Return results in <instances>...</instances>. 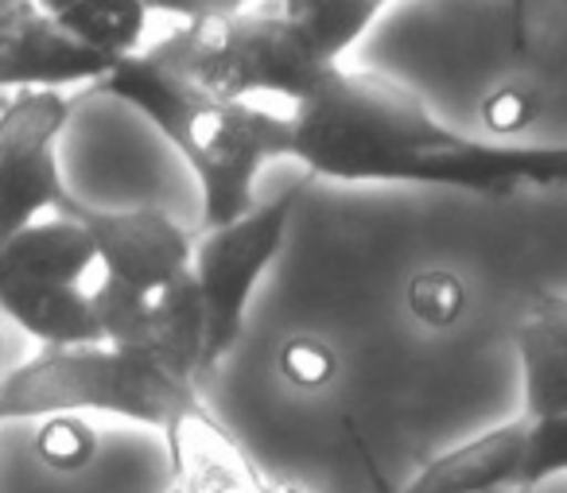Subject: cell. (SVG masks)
<instances>
[{"mask_svg":"<svg viewBox=\"0 0 567 493\" xmlns=\"http://www.w3.org/2000/svg\"><path fill=\"white\" fill-rule=\"evenodd\" d=\"M292 156L342 183H416L513 195L536 183V144L474 141L432 117L424 97L381 71L334 63L292 105Z\"/></svg>","mask_w":567,"mask_h":493,"instance_id":"1","label":"cell"},{"mask_svg":"<svg viewBox=\"0 0 567 493\" xmlns=\"http://www.w3.org/2000/svg\"><path fill=\"white\" fill-rule=\"evenodd\" d=\"M97 90L141 110L179 148L203 187V229L249 214L260 167L292 156V121L257 102H229L190 86L156 51L121 59Z\"/></svg>","mask_w":567,"mask_h":493,"instance_id":"2","label":"cell"},{"mask_svg":"<svg viewBox=\"0 0 567 493\" xmlns=\"http://www.w3.org/2000/svg\"><path fill=\"white\" fill-rule=\"evenodd\" d=\"M198 400V384L179 381L156 361L113 346H63L43 350L0 377V423L35 415L110 412L164 431Z\"/></svg>","mask_w":567,"mask_h":493,"instance_id":"3","label":"cell"},{"mask_svg":"<svg viewBox=\"0 0 567 493\" xmlns=\"http://www.w3.org/2000/svg\"><path fill=\"white\" fill-rule=\"evenodd\" d=\"M152 51L190 86L229 102H257L260 94H272L296 105L331 66L276 9H229L187 20Z\"/></svg>","mask_w":567,"mask_h":493,"instance_id":"4","label":"cell"},{"mask_svg":"<svg viewBox=\"0 0 567 493\" xmlns=\"http://www.w3.org/2000/svg\"><path fill=\"white\" fill-rule=\"evenodd\" d=\"M303 198V187L276 195L272 203L252 206L237 222L214 229H198L190 276L206 311V373L234 350L241 338L245 311L257 291V280L276 260L284 234L292 226V214Z\"/></svg>","mask_w":567,"mask_h":493,"instance_id":"5","label":"cell"},{"mask_svg":"<svg viewBox=\"0 0 567 493\" xmlns=\"http://www.w3.org/2000/svg\"><path fill=\"white\" fill-rule=\"evenodd\" d=\"M71 121L59 90H17L0 110V242L40 214H59L71 198L55 160V141Z\"/></svg>","mask_w":567,"mask_h":493,"instance_id":"6","label":"cell"},{"mask_svg":"<svg viewBox=\"0 0 567 493\" xmlns=\"http://www.w3.org/2000/svg\"><path fill=\"white\" fill-rule=\"evenodd\" d=\"M59 214L74 218L90 234L97 265L105 268V280L121 284L136 299L164 296L179 276L190 273L195 234L183 229L159 206L102 210V206H86L71 195Z\"/></svg>","mask_w":567,"mask_h":493,"instance_id":"7","label":"cell"},{"mask_svg":"<svg viewBox=\"0 0 567 493\" xmlns=\"http://www.w3.org/2000/svg\"><path fill=\"white\" fill-rule=\"evenodd\" d=\"M113 66V59L82 48L35 0L0 12V90L97 86Z\"/></svg>","mask_w":567,"mask_h":493,"instance_id":"8","label":"cell"},{"mask_svg":"<svg viewBox=\"0 0 567 493\" xmlns=\"http://www.w3.org/2000/svg\"><path fill=\"white\" fill-rule=\"evenodd\" d=\"M172 451L175 485L187 493H268L245 451L226 435L203 400L183 408L164 428Z\"/></svg>","mask_w":567,"mask_h":493,"instance_id":"9","label":"cell"},{"mask_svg":"<svg viewBox=\"0 0 567 493\" xmlns=\"http://www.w3.org/2000/svg\"><path fill=\"white\" fill-rule=\"evenodd\" d=\"M528 454V420L489 428L486 435L432 459L401 493H520Z\"/></svg>","mask_w":567,"mask_h":493,"instance_id":"10","label":"cell"},{"mask_svg":"<svg viewBox=\"0 0 567 493\" xmlns=\"http://www.w3.org/2000/svg\"><path fill=\"white\" fill-rule=\"evenodd\" d=\"M525 420L567 415V296H536L517 327Z\"/></svg>","mask_w":567,"mask_h":493,"instance_id":"11","label":"cell"},{"mask_svg":"<svg viewBox=\"0 0 567 493\" xmlns=\"http://www.w3.org/2000/svg\"><path fill=\"white\" fill-rule=\"evenodd\" d=\"M0 311L9 315L20 330L40 338L48 350L63 346H102V327H97L94 304L82 284L59 280H20L0 288Z\"/></svg>","mask_w":567,"mask_h":493,"instance_id":"12","label":"cell"},{"mask_svg":"<svg viewBox=\"0 0 567 493\" xmlns=\"http://www.w3.org/2000/svg\"><path fill=\"white\" fill-rule=\"evenodd\" d=\"M97 265L90 234L74 218L55 214L51 222H32L20 234L0 242V288L20 280H59L82 284Z\"/></svg>","mask_w":567,"mask_h":493,"instance_id":"13","label":"cell"},{"mask_svg":"<svg viewBox=\"0 0 567 493\" xmlns=\"http://www.w3.org/2000/svg\"><path fill=\"white\" fill-rule=\"evenodd\" d=\"M389 4L393 0H276V12L300 28L319 59L334 66L378 24Z\"/></svg>","mask_w":567,"mask_h":493,"instance_id":"14","label":"cell"},{"mask_svg":"<svg viewBox=\"0 0 567 493\" xmlns=\"http://www.w3.org/2000/svg\"><path fill=\"white\" fill-rule=\"evenodd\" d=\"M55 20L82 48L121 63V59L136 55V48H141L148 9L141 0H74L71 9Z\"/></svg>","mask_w":567,"mask_h":493,"instance_id":"15","label":"cell"},{"mask_svg":"<svg viewBox=\"0 0 567 493\" xmlns=\"http://www.w3.org/2000/svg\"><path fill=\"white\" fill-rule=\"evenodd\" d=\"M466 288L455 273H420L409 284V311L416 315L424 327L440 330L463 315Z\"/></svg>","mask_w":567,"mask_h":493,"instance_id":"16","label":"cell"},{"mask_svg":"<svg viewBox=\"0 0 567 493\" xmlns=\"http://www.w3.org/2000/svg\"><path fill=\"white\" fill-rule=\"evenodd\" d=\"M567 474V415L559 420H528V454L520 470V493L536 490L540 482Z\"/></svg>","mask_w":567,"mask_h":493,"instance_id":"17","label":"cell"},{"mask_svg":"<svg viewBox=\"0 0 567 493\" xmlns=\"http://www.w3.org/2000/svg\"><path fill=\"white\" fill-rule=\"evenodd\" d=\"M97 451L94 431L74 415H51V423L40 435V454L55 470H82Z\"/></svg>","mask_w":567,"mask_h":493,"instance_id":"18","label":"cell"},{"mask_svg":"<svg viewBox=\"0 0 567 493\" xmlns=\"http://www.w3.org/2000/svg\"><path fill=\"white\" fill-rule=\"evenodd\" d=\"M280 369L300 389H323V384L334 381L339 361H334L331 346H323L319 338H292L280 350Z\"/></svg>","mask_w":567,"mask_h":493,"instance_id":"19","label":"cell"},{"mask_svg":"<svg viewBox=\"0 0 567 493\" xmlns=\"http://www.w3.org/2000/svg\"><path fill=\"white\" fill-rule=\"evenodd\" d=\"M533 113H536V97L520 86L494 90V94L486 97V105H482V117H486V125L494 129V133H520V129L533 121Z\"/></svg>","mask_w":567,"mask_h":493,"instance_id":"20","label":"cell"},{"mask_svg":"<svg viewBox=\"0 0 567 493\" xmlns=\"http://www.w3.org/2000/svg\"><path fill=\"white\" fill-rule=\"evenodd\" d=\"M148 12H167V17H179L183 24L198 17H210V12H229V9H245L249 0H141Z\"/></svg>","mask_w":567,"mask_h":493,"instance_id":"21","label":"cell"},{"mask_svg":"<svg viewBox=\"0 0 567 493\" xmlns=\"http://www.w3.org/2000/svg\"><path fill=\"white\" fill-rule=\"evenodd\" d=\"M567 183V144H551L548 148V187H564Z\"/></svg>","mask_w":567,"mask_h":493,"instance_id":"22","label":"cell"},{"mask_svg":"<svg viewBox=\"0 0 567 493\" xmlns=\"http://www.w3.org/2000/svg\"><path fill=\"white\" fill-rule=\"evenodd\" d=\"M35 4H40L43 12H51V17H63V12L71 9L74 0H35Z\"/></svg>","mask_w":567,"mask_h":493,"instance_id":"23","label":"cell"},{"mask_svg":"<svg viewBox=\"0 0 567 493\" xmlns=\"http://www.w3.org/2000/svg\"><path fill=\"white\" fill-rule=\"evenodd\" d=\"M268 493H303L300 485H288V482H276V485H268Z\"/></svg>","mask_w":567,"mask_h":493,"instance_id":"24","label":"cell"},{"mask_svg":"<svg viewBox=\"0 0 567 493\" xmlns=\"http://www.w3.org/2000/svg\"><path fill=\"white\" fill-rule=\"evenodd\" d=\"M167 493H187V490H179V485H172V490H167Z\"/></svg>","mask_w":567,"mask_h":493,"instance_id":"25","label":"cell"}]
</instances>
